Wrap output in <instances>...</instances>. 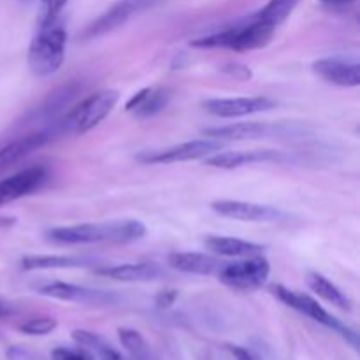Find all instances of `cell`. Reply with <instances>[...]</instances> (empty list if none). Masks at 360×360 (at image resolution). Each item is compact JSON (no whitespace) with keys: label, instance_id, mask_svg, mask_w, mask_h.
Wrapping results in <instances>:
<instances>
[{"label":"cell","instance_id":"cell-1","mask_svg":"<svg viewBox=\"0 0 360 360\" xmlns=\"http://www.w3.org/2000/svg\"><path fill=\"white\" fill-rule=\"evenodd\" d=\"M146 227L139 220H112L102 224H79L56 227L48 239L56 245H98V243H132L144 238Z\"/></svg>","mask_w":360,"mask_h":360},{"label":"cell","instance_id":"cell-2","mask_svg":"<svg viewBox=\"0 0 360 360\" xmlns=\"http://www.w3.org/2000/svg\"><path fill=\"white\" fill-rule=\"evenodd\" d=\"M276 28L264 21L259 14H253L248 20L238 25L225 28L221 32L204 35V37L193 39L190 46L199 49H217L227 48L234 51H253V49L266 48L273 39Z\"/></svg>","mask_w":360,"mask_h":360},{"label":"cell","instance_id":"cell-3","mask_svg":"<svg viewBox=\"0 0 360 360\" xmlns=\"http://www.w3.org/2000/svg\"><path fill=\"white\" fill-rule=\"evenodd\" d=\"M67 32L60 25L51 23L42 27L28 48V67L32 74L39 77H48L62 67L65 60Z\"/></svg>","mask_w":360,"mask_h":360},{"label":"cell","instance_id":"cell-4","mask_svg":"<svg viewBox=\"0 0 360 360\" xmlns=\"http://www.w3.org/2000/svg\"><path fill=\"white\" fill-rule=\"evenodd\" d=\"M118 98L120 94L116 90H101L94 95H88L76 108L67 112L62 122V130L76 136L90 132L102 120L108 118L109 112L118 104Z\"/></svg>","mask_w":360,"mask_h":360},{"label":"cell","instance_id":"cell-5","mask_svg":"<svg viewBox=\"0 0 360 360\" xmlns=\"http://www.w3.org/2000/svg\"><path fill=\"white\" fill-rule=\"evenodd\" d=\"M271 290H273V294L276 295L283 304H287L288 308L295 309V311H299L301 315L308 316V319L315 320V322L336 330V333L341 334L352 347L357 348V334H355L350 327L345 326L341 320H338L333 313L327 311V309L323 308L316 299H313L311 295L302 294V292L297 290H290V288H285L283 285H274Z\"/></svg>","mask_w":360,"mask_h":360},{"label":"cell","instance_id":"cell-6","mask_svg":"<svg viewBox=\"0 0 360 360\" xmlns=\"http://www.w3.org/2000/svg\"><path fill=\"white\" fill-rule=\"evenodd\" d=\"M271 274V264L266 257L255 255L246 257L239 262L221 266L217 276L225 287L238 292L259 290L266 285Z\"/></svg>","mask_w":360,"mask_h":360},{"label":"cell","instance_id":"cell-7","mask_svg":"<svg viewBox=\"0 0 360 360\" xmlns=\"http://www.w3.org/2000/svg\"><path fill=\"white\" fill-rule=\"evenodd\" d=\"M221 141L217 139H193L186 141V143L174 144V146L164 148V150L157 151H144V153L137 155V160L143 164L150 165H160V164H178V162H190L199 160V158H206L210 155L218 153L221 150Z\"/></svg>","mask_w":360,"mask_h":360},{"label":"cell","instance_id":"cell-8","mask_svg":"<svg viewBox=\"0 0 360 360\" xmlns=\"http://www.w3.org/2000/svg\"><path fill=\"white\" fill-rule=\"evenodd\" d=\"M164 0H118L83 32L84 39H97L125 25L130 18L158 6Z\"/></svg>","mask_w":360,"mask_h":360},{"label":"cell","instance_id":"cell-9","mask_svg":"<svg viewBox=\"0 0 360 360\" xmlns=\"http://www.w3.org/2000/svg\"><path fill=\"white\" fill-rule=\"evenodd\" d=\"M37 292L46 297L56 299V301L77 302L86 306H111L120 301L115 292L98 290V288L83 287V285L65 283V281H51L37 287Z\"/></svg>","mask_w":360,"mask_h":360},{"label":"cell","instance_id":"cell-10","mask_svg":"<svg viewBox=\"0 0 360 360\" xmlns=\"http://www.w3.org/2000/svg\"><path fill=\"white\" fill-rule=\"evenodd\" d=\"M278 105L276 101L266 95L257 97H225V98H210L202 104L210 115L218 118H243V116L257 115V112L271 111Z\"/></svg>","mask_w":360,"mask_h":360},{"label":"cell","instance_id":"cell-11","mask_svg":"<svg viewBox=\"0 0 360 360\" xmlns=\"http://www.w3.org/2000/svg\"><path fill=\"white\" fill-rule=\"evenodd\" d=\"M211 210L217 214H220V217L238 221H257V224L262 221V224H269V221H280L285 218V213L280 207L246 202V200H214V202H211Z\"/></svg>","mask_w":360,"mask_h":360},{"label":"cell","instance_id":"cell-12","mask_svg":"<svg viewBox=\"0 0 360 360\" xmlns=\"http://www.w3.org/2000/svg\"><path fill=\"white\" fill-rule=\"evenodd\" d=\"M48 169L42 165H34V167L23 169L9 178L0 179V207L37 192L48 181Z\"/></svg>","mask_w":360,"mask_h":360},{"label":"cell","instance_id":"cell-13","mask_svg":"<svg viewBox=\"0 0 360 360\" xmlns=\"http://www.w3.org/2000/svg\"><path fill=\"white\" fill-rule=\"evenodd\" d=\"M292 160L287 153L278 150H250V151H220L204 158L206 165L217 169H239L253 164H285Z\"/></svg>","mask_w":360,"mask_h":360},{"label":"cell","instance_id":"cell-14","mask_svg":"<svg viewBox=\"0 0 360 360\" xmlns=\"http://www.w3.org/2000/svg\"><path fill=\"white\" fill-rule=\"evenodd\" d=\"M313 72L336 86L355 88L360 84V65L355 60L327 56L313 63Z\"/></svg>","mask_w":360,"mask_h":360},{"label":"cell","instance_id":"cell-15","mask_svg":"<svg viewBox=\"0 0 360 360\" xmlns=\"http://www.w3.org/2000/svg\"><path fill=\"white\" fill-rule=\"evenodd\" d=\"M281 132L280 125L271 123H234V125L214 127V129L204 130V136L217 141H245V139H264V137L276 136Z\"/></svg>","mask_w":360,"mask_h":360},{"label":"cell","instance_id":"cell-16","mask_svg":"<svg viewBox=\"0 0 360 360\" xmlns=\"http://www.w3.org/2000/svg\"><path fill=\"white\" fill-rule=\"evenodd\" d=\"M95 273L109 278V280L123 281V283H146V281H155L162 276L160 266L153 262H132L95 267Z\"/></svg>","mask_w":360,"mask_h":360},{"label":"cell","instance_id":"cell-17","mask_svg":"<svg viewBox=\"0 0 360 360\" xmlns=\"http://www.w3.org/2000/svg\"><path fill=\"white\" fill-rule=\"evenodd\" d=\"M171 97L172 95L167 88L146 86L127 101L125 109L129 112H134L136 118H153L167 108Z\"/></svg>","mask_w":360,"mask_h":360},{"label":"cell","instance_id":"cell-18","mask_svg":"<svg viewBox=\"0 0 360 360\" xmlns=\"http://www.w3.org/2000/svg\"><path fill=\"white\" fill-rule=\"evenodd\" d=\"M167 264L172 269L185 274H199V276H211L221 269L224 262L220 259L207 253L197 252H174L167 257Z\"/></svg>","mask_w":360,"mask_h":360},{"label":"cell","instance_id":"cell-19","mask_svg":"<svg viewBox=\"0 0 360 360\" xmlns=\"http://www.w3.org/2000/svg\"><path fill=\"white\" fill-rule=\"evenodd\" d=\"M48 141L49 134L35 132L28 134V136L25 137H20V139L13 141V143L0 148V174L6 172L7 169L13 167V165L18 164L20 160H23V158L28 157L30 153H34L35 150L44 146Z\"/></svg>","mask_w":360,"mask_h":360},{"label":"cell","instance_id":"cell-20","mask_svg":"<svg viewBox=\"0 0 360 360\" xmlns=\"http://www.w3.org/2000/svg\"><path fill=\"white\" fill-rule=\"evenodd\" d=\"M204 245L217 255L234 257V259H246V257H255L264 253L262 245L239 238H227V236H211L204 241Z\"/></svg>","mask_w":360,"mask_h":360},{"label":"cell","instance_id":"cell-21","mask_svg":"<svg viewBox=\"0 0 360 360\" xmlns=\"http://www.w3.org/2000/svg\"><path fill=\"white\" fill-rule=\"evenodd\" d=\"M95 266L94 259L69 255H28L21 259L23 271H48V269H79Z\"/></svg>","mask_w":360,"mask_h":360},{"label":"cell","instance_id":"cell-22","mask_svg":"<svg viewBox=\"0 0 360 360\" xmlns=\"http://www.w3.org/2000/svg\"><path fill=\"white\" fill-rule=\"evenodd\" d=\"M306 283H308V287L311 288L319 297H322L323 301L330 302V304L343 309V311H350L352 309L350 297H348V295L345 294L338 285H334L333 281L327 280L323 274L308 273V276H306Z\"/></svg>","mask_w":360,"mask_h":360},{"label":"cell","instance_id":"cell-23","mask_svg":"<svg viewBox=\"0 0 360 360\" xmlns=\"http://www.w3.org/2000/svg\"><path fill=\"white\" fill-rule=\"evenodd\" d=\"M299 0H269L262 9L259 11V16L274 28L280 27L285 20L292 14V11L297 7Z\"/></svg>","mask_w":360,"mask_h":360},{"label":"cell","instance_id":"cell-24","mask_svg":"<svg viewBox=\"0 0 360 360\" xmlns=\"http://www.w3.org/2000/svg\"><path fill=\"white\" fill-rule=\"evenodd\" d=\"M118 338L125 350L129 352L136 360H150V348H148L146 340L139 330L129 329V327H122L118 329Z\"/></svg>","mask_w":360,"mask_h":360},{"label":"cell","instance_id":"cell-25","mask_svg":"<svg viewBox=\"0 0 360 360\" xmlns=\"http://www.w3.org/2000/svg\"><path fill=\"white\" fill-rule=\"evenodd\" d=\"M56 327H58V320L56 319L39 316V319H32L21 323L20 333L27 334V336H46V334H51Z\"/></svg>","mask_w":360,"mask_h":360},{"label":"cell","instance_id":"cell-26","mask_svg":"<svg viewBox=\"0 0 360 360\" xmlns=\"http://www.w3.org/2000/svg\"><path fill=\"white\" fill-rule=\"evenodd\" d=\"M76 94H77V86L60 88L58 91H55V94L48 98V102H46L44 108H42V111H44L46 115H55V112L62 111L63 108L69 105L70 98H72Z\"/></svg>","mask_w":360,"mask_h":360},{"label":"cell","instance_id":"cell-27","mask_svg":"<svg viewBox=\"0 0 360 360\" xmlns=\"http://www.w3.org/2000/svg\"><path fill=\"white\" fill-rule=\"evenodd\" d=\"M69 0H41L42 13H41V27H48V25L55 23L58 14L65 7Z\"/></svg>","mask_w":360,"mask_h":360},{"label":"cell","instance_id":"cell-28","mask_svg":"<svg viewBox=\"0 0 360 360\" xmlns=\"http://www.w3.org/2000/svg\"><path fill=\"white\" fill-rule=\"evenodd\" d=\"M72 340L76 341L79 347L86 348V350H94V352H97L98 348L104 345V341H102L101 336L90 333V330H83V329L72 330Z\"/></svg>","mask_w":360,"mask_h":360},{"label":"cell","instance_id":"cell-29","mask_svg":"<svg viewBox=\"0 0 360 360\" xmlns=\"http://www.w3.org/2000/svg\"><path fill=\"white\" fill-rule=\"evenodd\" d=\"M220 70L225 74V76L234 77V79L238 81H250L253 77L252 69H250L248 65H245V63H236V62L225 63V65L220 67Z\"/></svg>","mask_w":360,"mask_h":360},{"label":"cell","instance_id":"cell-30","mask_svg":"<svg viewBox=\"0 0 360 360\" xmlns=\"http://www.w3.org/2000/svg\"><path fill=\"white\" fill-rule=\"evenodd\" d=\"M53 360H94L86 350H74V348H55L51 354Z\"/></svg>","mask_w":360,"mask_h":360},{"label":"cell","instance_id":"cell-31","mask_svg":"<svg viewBox=\"0 0 360 360\" xmlns=\"http://www.w3.org/2000/svg\"><path fill=\"white\" fill-rule=\"evenodd\" d=\"M7 359L9 360H37V355L32 354L30 350L23 347H13L7 350Z\"/></svg>","mask_w":360,"mask_h":360},{"label":"cell","instance_id":"cell-32","mask_svg":"<svg viewBox=\"0 0 360 360\" xmlns=\"http://www.w3.org/2000/svg\"><path fill=\"white\" fill-rule=\"evenodd\" d=\"M176 299H178V290H164L155 297V304L158 308H169V306L174 304Z\"/></svg>","mask_w":360,"mask_h":360},{"label":"cell","instance_id":"cell-33","mask_svg":"<svg viewBox=\"0 0 360 360\" xmlns=\"http://www.w3.org/2000/svg\"><path fill=\"white\" fill-rule=\"evenodd\" d=\"M229 350H231L232 357L236 360H260L253 352H250L248 348L236 347V345H229Z\"/></svg>","mask_w":360,"mask_h":360},{"label":"cell","instance_id":"cell-34","mask_svg":"<svg viewBox=\"0 0 360 360\" xmlns=\"http://www.w3.org/2000/svg\"><path fill=\"white\" fill-rule=\"evenodd\" d=\"M97 354L101 355L102 360H125L122 357V354H118V352L115 350V348L108 347V345H102L101 348L97 350Z\"/></svg>","mask_w":360,"mask_h":360},{"label":"cell","instance_id":"cell-35","mask_svg":"<svg viewBox=\"0 0 360 360\" xmlns=\"http://www.w3.org/2000/svg\"><path fill=\"white\" fill-rule=\"evenodd\" d=\"M14 313H16V308H14L13 304H9V302L2 301L0 299V319H7V316H13Z\"/></svg>","mask_w":360,"mask_h":360},{"label":"cell","instance_id":"cell-36","mask_svg":"<svg viewBox=\"0 0 360 360\" xmlns=\"http://www.w3.org/2000/svg\"><path fill=\"white\" fill-rule=\"evenodd\" d=\"M322 4H330V6H345V4H352L355 0H319Z\"/></svg>","mask_w":360,"mask_h":360}]
</instances>
